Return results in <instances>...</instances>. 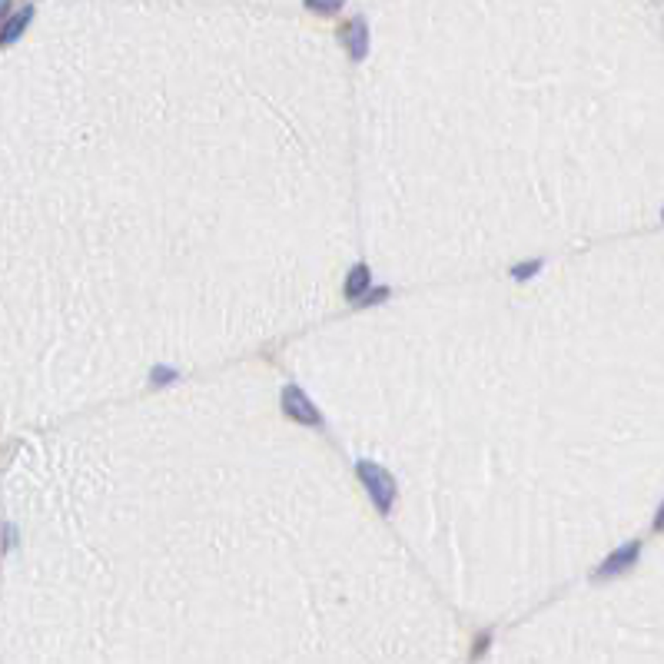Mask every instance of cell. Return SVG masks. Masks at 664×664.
Instances as JSON below:
<instances>
[{
  "label": "cell",
  "mask_w": 664,
  "mask_h": 664,
  "mask_svg": "<svg viewBox=\"0 0 664 664\" xmlns=\"http://www.w3.org/2000/svg\"><path fill=\"white\" fill-rule=\"evenodd\" d=\"M166 379H173V369H153V382H166Z\"/></svg>",
  "instance_id": "ba28073f"
},
{
  "label": "cell",
  "mask_w": 664,
  "mask_h": 664,
  "mask_svg": "<svg viewBox=\"0 0 664 664\" xmlns=\"http://www.w3.org/2000/svg\"><path fill=\"white\" fill-rule=\"evenodd\" d=\"M362 293H369V269H366V262H356L352 272L346 276V296L359 299Z\"/></svg>",
  "instance_id": "5b68a950"
},
{
  "label": "cell",
  "mask_w": 664,
  "mask_h": 664,
  "mask_svg": "<svg viewBox=\"0 0 664 664\" xmlns=\"http://www.w3.org/2000/svg\"><path fill=\"white\" fill-rule=\"evenodd\" d=\"M535 269H538V260H532V262H518V266L512 269V276H515V279H525V276H532Z\"/></svg>",
  "instance_id": "52a82bcc"
},
{
  "label": "cell",
  "mask_w": 664,
  "mask_h": 664,
  "mask_svg": "<svg viewBox=\"0 0 664 664\" xmlns=\"http://www.w3.org/2000/svg\"><path fill=\"white\" fill-rule=\"evenodd\" d=\"M30 13H33V7H21L17 13H11V17H7V23H4V44H11L13 37L23 30V23L30 21Z\"/></svg>",
  "instance_id": "8992f818"
},
{
  "label": "cell",
  "mask_w": 664,
  "mask_h": 664,
  "mask_svg": "<svg viewBox=\"0 0 664 664\" xmlns=\"http://www.w3.org/2000/svg\"><path fill=\"white\" fill-rule=\"evenodd\" d=\"M356 468H359V479H362V485L369 489L372 501L379 505L382 512H389L395 501V479L379 465V462H369V458H362Z\"/></svg>",
  "instance_id": "6da1fadb"
},
{
  "label": "cell",
  "mask_w": 664,
  "mask_h": 664,
  "mask_svg": "<svg viewBox=\"0 0 664 664\" xmlns=\"http://www.w3.org/2000/svg\"><path fill=\"white\" fill-rule=\"evenodd\" d=\"M638 548H641V544H638V542H628V544H621L618 552H611V555L605 558V561H601L598 568H595V575H598V578H605V575H615V571H621V568H624V565H631L634 558H638Z\"/></svg>",
  "instance_id": "3957f363"
},
{
  "label": "cell",
  "mask_w": 664,
  "mask_h": 664,
  "mask_svg": "<svg viewBox=\"0 0 664 664\" xmlns=\"http://www.w3.org/2000/svg\"><path fill=\"white\" fill-rule=\"evenodd\" d=\"M366 37H369V30H366V21H362V17H352V21L342 27V40H346V47L352 50V57H366Z\"/></svg>",
  "instance_id": "277c9868"
},
{
  "label": "cell",
  "mask_w": 664,
  "mask_h": 664,
  "mask_svg": "<svg viewBox=\"0 0 664 664\" xmlns=\"http://www.w3.org/2000/svg\"><path fill=\"white\" fill-rule=\"evenodd\" d=\"M283 409H286V415H293L296 422L322 425V412L313 405V399H309L299 385H286V389H283Z\"/></svg>",
  "instance_id": "7a4b0ae2"
},
{
  "label": "cell",
  "mask_w": 664,
  "mask_h": 664,
  "mask_svg": "<svg viewBox=\"0 0 664 664\" xmlns=\"http://www.w3.org/2000/svg\"><path fill=\"white\" fill-rule=\"evenodd\" d=\"M654 525H658V528L664 525V501H661V508H658V515H654Z\"/></svg>",
  "instance_id": "9c48e42d"
}]
</instances>
